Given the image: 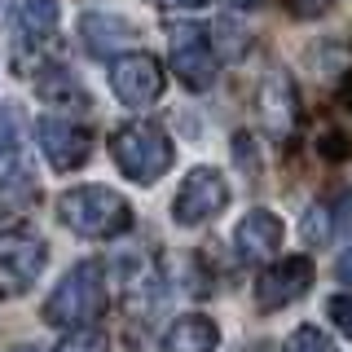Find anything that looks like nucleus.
I'll list each match as a JSON object with an SVG mask.
<instances>
[{
  "mask_svg": "<svg viewBox=\"0 0 352 352\" xmlns=\"http://www.w3.org/2000/svg\"><path fill=\"white\" fill-rule=\"evenodd\" d=\"M58 216L71 234L80 238H119L132 229V207L124 194H115L110 185H75L58 198Z\"/></svg>",
  "mask_w": 352,
  "mask_h": 352,
  "instance_id": "obj_1",
  "label": "nucleus"
},
{
  "mask_svg": "<svg viewBox=\"0 0 352 352\" xmlns=\"http://www.w3.org/2000/svg\"><path fill=\"white\" fill-rule=\"evenodd\" d=\"M106 313V273L97 260H84L66 269V278L44 300V322L62 330H84Z\"/></svg>",
  "mask_w": 352,
  "mask_h": 352,
  "instance_id": "obj_2",
  "label": "nucleus"
},
{
  "mask_svg": "<svg viewBox=\"0 0 352 352\" xmlns=\"http://www.w3.org/2000/svg\"><path fill=\"white\" fill-rule=\"evenodd\" d=\"M110 154H115V168L124 172L128 181H137V185H154L163 172L172 168V159H176V150H172V141L163 137V128L146 124V119L115 128V137H110Z\"/></svg>",
  "mask_w": 352,
  "mask_h": 352,
  "instance_id": "obj_3",
  "label": "nucleus"
},
{
  "mask_svg": "<svg viewBox=\"0 0 352 352\" xmlns=\"http://www.w3.org/2000/svg\"><path fill=\"white\" fill-rule=\"evenodd\" d=\"M44 260H49V247L31 229H14L0 238V304L14 295H27L40 282Z\"/></svg>",
  "mask_w": 352,
  "mask_h": 352,
  "instance_id": "obj_4",
  "label": "nucleus"
},
{
  "mask_svg": "<svg viewBox=\"0 0 352 352\" xmlns=\"http://www.w3.org/2000/svg\"><path fill=\"white\" fill-rule=\"evenodd\" d=\"M168 40H172V71L181 75L190 88H212L216 75H220V58L212 49V36L207 27H194V22H176L168 27Z\"/></svg>",
  "mask_w": 352,
  "mask_h": 352,
  "instance_id": "obj_5",
  "label": "nucleus"
},
{
  "mask_svg": "<svg viewBox=\"0 0 352 352\" xmlns=\"http://www.w3.org/2000/svg\"><path fill=\"white\" fill-rule=\"evenodd\" d=\"M229 207V185L220 168H194L185 176V185L176 190L172 203V220L176 225H207Z\"/></svg>",
  "mask_w": 352,
  "mask_h": 352,
  "instance_id": "obj_6",
  "label": "nucleus"
},
{
  "mask_svg": "<svg viewBox=\"0 0 352 352\" xmlns=\"http://www.w3.org/2000/svg\"><path fill=\"white\" fill-rule=\"evenodd\" d=\"M36 137L53 172H75L93 159V132L66 115H44L36 124Z\"/></svg>",
  "mask_w": 352,
  "mask_h": 352,
  "instance_id": "obj_7",
  "label": "nucleus"
},
{
  "mask_svg": "<svg viewBox=\"0 0 352 352\" xmlns=\"http://www.w3.org/2000/svg\"><path fill=\"white\" fill-rule=\"evenodd\" d=\"M317 269L308 256H286L278 264H269V269L256 278V304L264 313H278V308H291L295 300H304L308 286H313Z\"/></svg>",
  "mask_w": 352,
  "mask_h": 352,
  "instance_id": "obj_8",
  "label": "nucleus"
},
{
  "mask_svg": "<svg viewBox=\"0 0 352 352\" xmlns=\"http://www.w3.org/2000/svg\"><path fill=\"white\" fill-rule=\"evenodd\" d=\"M110 88L124 106H150L163 93V66L150 53H124L110 62Z\"/></svg>",
  "mask_w": 352,
  "mask_h": 352,
  "instance_id": "obj_9",
  "label": "nucleus"
},
{
  "mask_svg": "<svg viewBox=\"0 0 352 352\" xmlns=\"http://www.w3.org/2000/svg\"><path fill=\"white\" fill-rule=\"evenodd\" d=\"M256 102H260V119H264V128H269V137H278V141L291 137L295 124H300V88H295V80L282 66H273V71L264 75Z\"/></svg>",
  "mask_w": 352,
  "mask_h": 352,
  "instance_id": "obj_10",
  "label": "nucleus"
},
{
  "mask_svg": "<svg viewBox=\"0 0 352 352\" xmlns=\"http://www.w3.org/2000/svg\"><path fill=\"white\" fill-rule=\"evenodd\" d=\"M282 238H286L282 216L269 212V207H256V212L242 216V225H238V234H234V247H238V256L247 260V264H264L269 256H278Z\"/></svg>",
  "mask_w": 352,
  "mask_h": 352,
  "instance_id": "obj_11",
  "label": "nucleus"
},
{
  "mask_svg": "<svg viewBox=\"0 0 352 352\" xmlns=\"http://www.w3.org/2000/svg\"><path fill=\"white\" fill-rule=\"evenodd\" d=\"M80 36H84V44H88L93 58H110L115 49H128V44L137 40V27H132L128 18H115V14L93 9V14L80 18Z\"/></svg>",
  "mask_w": 352,
  "mask_h": 352,
  "instance_id": "obj_12",
  "label": "nucleus"
},
{
  "mask_svg": "<svg viewBox=\"0 0 352 352\" xmlns=\"http://www.w3.org/2000/svg\"><path fill=\"white\" fill-rule=\"evenodd\" d=\"M220 330L207 313H181L163 335V352H216Z\"/></svg>",
  "mask_w": 352,
  "mask_h": 352,
  "instance_id": "obj_13",
  "label": "nucleus"
},
{
  "mask_svg": "<svg viewBox=\"0 0 352 352\" xmlns=\"http://www.w3.org/2000/svg\"><path fill=\"white\" fill-rule=\"evenodd\" d=\"M36 198H40V181L27 163H14V168L0 176V203H5L9 212H22V207H31Z\"/></svg>",
  "mask_w": 352,
  "mask_h": 352,
  "instance_id": "obj_14",
  "label": "nucleus"
},
{
  "mask_svg": "<svg viewBox=\"0 0 352 352\" xmlns=\"http://www.w3.org/2000/svg\"><path fill=\"white\" fill-rule=\"evenodd\" d=\"M40 97H44V102H53V106H84L88 102V97H84V88L80 84H75V75L71 71H66V66H53V71H44L40 75Z\"/></svg>",
  "mask_w": 352,
  "mask_h": 352,
  "instance_id": "obj_15",
  "label": "nucleus"
},
{
  "mask_svg": "<svg viewBox=\"0 0 352 352\" xmlns=\"http://www.w3.org/2000/svg\"><path fill=\"white\" fill-rule=\"evenodd\" d=\"M207 36L220 40V44H212L216 58H225V62H242V58H247V31H242L234 18H220L216 27L207 31Z\"/></svg>",
  "mask_w": 352,
  "mask_h": 352,
  "instance_id": "obj_16",
  "label": "nucleus"
},
{
  "mask_svg": "<svg viewBox=\"0 0 352 352\" xmlns=\"http://www.w3.org/2000/svg\"><path fill=\"white\" fill-rule=\"evenodd\" d=\"M322 203H326V216H330V234H335V238H348L352 234V181L339 185V194L322 198Z\"/></svg>",
  "mask_w": 352,
  "mask_h": 352,
  "instance_id": "obj_17",
  "label": "nucleus"
},
{
  "mask_svg": "<svg viewBox=\"0 0 352 352\" xmlns=\"http://www.w3.org/2000/svg\"><path fill=\"white\" fill-rule=\"evenodd\" d=\"M22 27L36 31V36H49L58 27V0H27L22 5Z\"/></svg>",
  "mask_w": 352,
  "mask_h": 352,
  "instance_id": "obj_18",
  "label": "nucleus"
},
{
  "mask_svg": "<svg viewBox=\"0 0 352 352\" xmlns=\"http://www.w3.org/2000/svg\"><path fill=\"white\" fill-rule=\"evenodd\" d=\"M300 234H304V242H308V247H326V242L335 238V234H330L326 203H313V207L304 212V220H300Z\"/></svg>",
  "mask_w": 352,
  "mask_h": 352,
  "instance_id": "obj_19",
  "label": "nucleus"
},
{
  "mask_svg": "<svg viewBox=\"0 0 352 352\" xmlns=\"http://www.w3.org/2000/svg\"><path fill=\"white\" fill-rule=\"evenodd\" d=\"M53 352H110V339L102 335V330L84 326V330H71V335H66Z\"/></svg>",
  "mask_w": 352,
  "mask_h": 352,
  "instance_id": "obj_20",
  "label": "nucleus"
},
{
  "mask_svg": "<svg viewBox=\"0 0 352 352\" xmlns=\"http://www.w3.org/2000/svg\"><path fill=\"white\" fill-rule=\"evenodd\" d=\"M282 352H335V344H330V339H326L317 326H300L291 339H286Z\"/></svg>",
  "mask_w": 352,
  "mask_h": 352,
  "instance_id": "obj_21",
  "label": "nucleus"
},
{
  "mask_svg": "<svg viewBox=\"0 0 352 352\" xmlns=\"http://www.w3.org/2000/svg\"><path fill=\"white\" fill-rule=\"evenodd\" d=\"M317 150H322V159L326 163H344L348 154H352V141L344 137V132H335V128H326L322 137H317Z\"/></svg>",
  "mask_w": 352,
  "mask_h": 352,
  "instance_id": "obj_22",
  "label": "nucleus"
},
{
  "mask_svg": "<svg viewBox=\"0 0 352 352\" xmlns=\"http://www.w3.org/2000/svg\"><path fill=\"white\" fill-rule=\"evenodd\" d=\"M14 115H18L14 106H5V110H0V163L18 154V128H14Z\"/></svg>",
  "mask_w": 352,
  "mask_h": 352,
  "instance_id": "obj_23",
  "label": "nucleus"
},
{
  "mask_svg": "<svg viewBox=\"0 0 352 352\" xmlns=\"http://www.w3.org/2000/svg\"><path fill=\"white\" fill-rule=\"evenodd\" d=\"M326 313H330V322L339 326V335L352 339V295H335V300L326 304Z\"/></svg>",
  "mask_w": 352,
  "mask_h": 352,
  "instance_id": "obj_24",
  "label": "nucleus"
},
{
  "mask_svg": "<svg viewBox=\"0 0 352 352\" xmlns=\"http://www.w3.org/2000/svg\"><path fill=\"white\" fill-rule=\"evenodd\" d=\"M286 5H291V14L295 18H322L330 5H335V0H286Z\"/></svg>",
  "mask_w": 352,
  "mask_h": 352,
  "instance_id": "obj_25",
  "label": "nucleus"
},
{
  "mask_svg": "<svg viewBox=\"0 0 352 352\" xmlns=\"http://www.w3.org/2000/svg\"><path fill=\"white\" fill-rule=\"evenodd\" d=\"M335 278L344 282V286H352V247H348V251H339V260H335Z\"/></svg>",
  "mask_w": 352,
  "mask_h": 352,
  "instance_id": "obj_26",
  "label": "nucleus"
},
{
  "mask_svg": "<svg viewBox=\"0 0 352 352\" xmlns=\"http://www.w3.org/2000/svg\"><path fill=\"white\" fill-rule=\"evenodd\" d=\"M159 5H168V9H203L207 0H159Z\"/></svg>",
  "mask_w": 352,
  "mask_h": 352,
  "instance_id": "obj_27",
  "label": "nucleus"
},
{
  "mask_svg": "<svg viewBox=\"0 0 352 352\" xmlns=\"http://www.w3.org/2000/svg\"><path fill=\"white\" fill-rule=\"evenodd\" d=\"M339 102L352 110V75H344V84H339Z\"/></svg>",
  "mask_w": 352,
  "mask_h": 352,
  "instance_id": "obj_28",
  "label": "nucleus"
},
{
  "mask_svg": "<svg viewBox=\"0 0 352 352\" xmlns=\"http://www.w3.org/2000/svg\"><path fill=\"white\" fill-rule=\"evenodd\" d=\"M225 5H229V9H234V14H242V9H256V5H260V0H225Z\"/></svg>",
  "mask_w": 352,
  "mask_h": 352,
  "instance_id": "obj_29",
  "label": "nucleus"
}]
</instances>
